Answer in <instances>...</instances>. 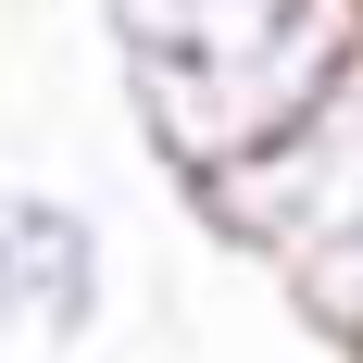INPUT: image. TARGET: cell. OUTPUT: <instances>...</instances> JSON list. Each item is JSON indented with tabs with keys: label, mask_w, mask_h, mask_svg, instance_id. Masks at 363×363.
<instances>
[{
	"label": "cell",
	"mask_w": 363,
	"mask_h": 363,
	"mask_svg": "<svg viewBox=\"0 0 363 363\" xmlns=\"http://www.w3.org/2000/svg\"><path fill=\"white\" fill-rule=\"evenodd\" d=\"M0 326L38 338L50 363L88 351V338L113 326V225H101V201H75V188H26V251H13Z\"/></svg>",
	"instance_id": "7a4b0ae2"
},
{
	"label": "cell",
	"mask_w": 363,
	"mask_h": 363,
	"mask_svg": "<svg viewBox=\"0 0 363 363\" xmlns=\"http://www.w3.org/2000/svg\"><path fill=\"white\" fill-rule=\"evenodd\" d=\"M289 13H301V0H101L125 75H138V63H201V50L263 38V26H289Z\"/></svg>",
	"instance_id": "3957f363"
},
{
	"label": "cell",
	"mask_w": 363,
	"mask_h": 363,
	"mask_svg": "<svg viewBox=\"0 0 363 363\" xmlns=\"http://www.w3.org/2000/svg\"><path fill=\"white\" fill-rule=\"evenodd\" d=\"M276 289L301 301V326L326 338L338 363H363V238H326V251H301Z\"/></svg>",
	"instance_id": "277c9868"
},
{
	"label": "cell",
	"mask_w": 363,
	"mask_h": 363,
	"mask_svg": "<svg viewBox=\"0 0 363 363\" xmlns=\"http://www.w3.org/2000/svg\"><path fill=\"white\" fill-rule=\"evenodd\" d=\"M176 201H188V225H201L213 251L263 263V276H289V263L326 251V238H363V50L338 63V88L301 113L276 150L225 163V176H188Z\"/></svg>",
	"instance_id": "6da1fadb"
},
{
	"label": "cell",
	"mask_w": 363,
	"mask_h": 363,
	"mask_svg": "<svg viewBox=\"0 0 363 363\" xmlns=\"http://www.w3.org/2000/svg\"><path fill=\"white\" fill-rule=\"evenodd\" d=\"M13 251H26V188L0 176V289H13Z\"/></svg>",
	"instance_id": "5b68a950"
}]
</instances>
